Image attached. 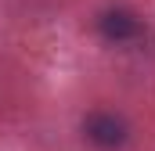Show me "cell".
Listing matches in <instances>:
<instances>
[{
  "mask_svg": "<svg viewBox=\"0 0 155 151\" xmlns=\"http://www.w3.org/2000/svg\"><path fill=\"white\" fill-rule=\"evenodd\" d=\"M83 137L97 151H123L130 144V122L112 108H94L83 119Z\"/></svg>",
  "mask_w": 155,
  "mask_h": 151,
  "instance_id": "6da1fadb",
  "label": "cell"
},
{
  "mask_svg": "<svg viewBox=\"0 0 155 151\" xmlns=\"http://www.w3.org/2000/svg\"><path fill=\"white\" fill-rule=\"evenodd\" d=\"M97 33H101L105 43L123 47V43H134V40L144 33V22H141V14H137L134 7L116 4V7H105V11L97 14Z\"/></svg>",
  "mask_w": 155,
  "mask_h": 151,
  "instance_id": "7a4b0ae2",
  "label": "cell"
}]
</instances>
